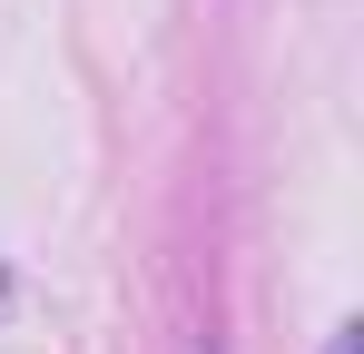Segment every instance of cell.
<instances>
[{
  "label": "cell",
  "instance_id": "cell-1",
  "mask_svg": "<svg viewBox=\"0 0 364 354\" xmlns=\"http://www.w3.org/2000/svg\"><path fill=\"white\" fill-rule=\"evenodd\" d=\"M325 354H364V325H335V335H325Z\"/></svg>",
  "mask_w": 364,
  "mask_h": 354
}]
</instances>
